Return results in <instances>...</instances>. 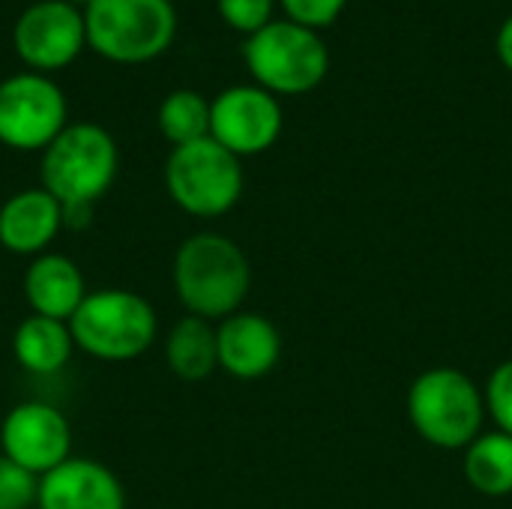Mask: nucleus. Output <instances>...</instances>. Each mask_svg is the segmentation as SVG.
<instances>
[{
	"mask_svg": "<svg viewBox=\"0 0 512 509\" xmlns=\"http://www.w3.org/2000/svg\"><path fill=\"white\" fill-rule=\"evenodd\" d=\"M171 279L174 294L189 315L225 321L240 312L252 288V267L246 252L231 237L198 231L177 246Z\"/></svg>",
	"mask_w": 512,
	"mask_h": 509,
	"instance_id": "1",
	"label": "nucleus"
},
{
	"mask_svg": "<svg viewBox=\"0 0 512 509\" xmlns=\"http://www.w3.org/2000/svg\"><path fill=\"white\" fill-rule=\"evenodd\" d=\"M120 171V150L114 135L99 123H69L42 150V189L63 207H96L108 195Z\"/></svg>",
	"mask_w": 512,
	"mask_h": 509,
	"instance_id": "2",
	"label": "nucleus"
},
{
	"mask_svg": "<svg viewBox=\"0 0 512 509\" xmlns=\"http://www.w3.org/2000/svg\"><path fill=\"white\" fill-rule=\"evenodd\" d=\"M75 348L102 363H129L147 354L159 336V315L147 297L129 288H99L69 318Z\"/></svg>",
	"mask_w": 512,
	"mask_h": 509,
	"instance_id": "3",
	"label": "nucleus"
},
{
	"mask_svg": "<svg viewBox=\"0 0 512 509\" xmlns=\"http://www.w3.org/2000/svg\"><path fill=\"white\" fill-rule=\"evenodd\" d=\"M408 420L432 447L468 450L483 435L486 396L459 369H429L408 390Z\"/></svg>",
	"mask_w": 512,
	"mask_h": 509,
	"instance_id": "4",
	"label": "nucleus"
},
{
	"mask_svg": "<svg viewBox=\"0 0 512 509\" xmlns=\"http://www.w3.org/2000/svg\"><path fill=\"white\" fill-rule=\"evenodd\" d=\"M87 45L111 63H150L177 33L171 0H90L84 6Z\"/></svg>",
	"mask_w": 512,
	"mask_h": 509,
	"instance_id": "5",
	"label": "nucleus"
},
{
	"mask_svg": "<svg viewBox=\"0 0 512 509\" xmlns=\"http://www.w3.org/2000/svg\"><path fill=\"white\" fill-rule=\"evenodd\" d=\"M246 66L258 87L273 96H300L315 90L330 69V51L318 30L291 18H273L243 42Z\"/></svg>",
	"mask_w": 512,
	"mask_h": 509,
	"instance_id": "6",
	"label": "nucleus"
},
{
	"mask_svg": "<svg viewBox=\"0 0 512 509\" xmlns=\"http://www.w3.org/2000/svg\"><path fill=\"white\" fill-rule=\"evenodd\" d=\"M165 189L183 213L195 219H219L234 210L243 195L240 156L210 135L180 144L165 159Z\"/></svg>",
	"mask_w": 512,
	"mask_h": 509,
	"instance_id": "7",
	"label": "nucleus"
},
{
	"mask_svg": "<svg viewBox=\"0 0 512 509\" xmlns=\"http://www.w3.org/2000/svg\"><path fill=\"white\" fill-rule=\"evenodd\" d=\"M69 126L63 90L42 72H18L0 81V144L21 153L45 150Z\"/></svg>",
	"mask_w": 512,
	"mask_h": 509,
	"instance_id": "8",
	"label": "nucleus"
},
{
	"mask_svg": "<svg viewBox=\"0 0 512 509\" xmlns=\"http://www.w3.org/2000/svg\"><path fill=\"white\" fill-rule=\"evenodd\" d=\"M12 45L30 72L48 75L66 69L87 45L84 9L66 0H39L18 15Z\"/></svg>",
	"mask_w": 512,
	"mask_h": 509,
	"instance_id": "9",
	"label": "nucleus"
},
{
	"mask_svg": "<svg viewBox=\"0 0 512 509\" xmlns=\"http://www.w3.org/2000/svg\"><path fill=\"white\" fill-rule=\"evenodd\" d=\"M0 456L12 459L36 477L51 474L66 459H72L69 417L39 399L12 405L0 423Z\"/></svg>",
	"mask_w": 512,
	"mask_h": 509,
	"instance_id": "10",
	"label": "nucleus"
},
{
	"mask_svg": "<svg viewBox=\"0 0 512 509\" xmlns=\"http://www.w3.org/2000/svg\"><path fill=\"white\" fill-rule=\"evenodd\" d=\"M282 105L258 84L225 87L210 102V138L234 156H258L282 135Z\"/></svg>",
	"mask_w": 512,
	"mask_h": 509,
	"instance_id": "11",
	"label": "nucleus"
},
{
	"mask_svg": "<svg viewBox=\"0 0 512 509\" xmlns=\"http://www.w3.org/2000/svg\"><path fill=\"white\" fill-rule=\"evenodd\" d=\"M39 509H126L120 477L87 456H72L39 477Z\"/></svg>",
	"mask_w": 512,
	"mask_h": 509,
	"instance_id": "12",
	"label": "nucleus"
},
{
	"mask_svg": "<svg viewBox=\"0 0 512 509\" xmlns=\"http://www.w3.org/2000/svg\"><path fill=\"white\" fill-rule=\"evenodd\" d=\"M219 369L231 378L255 381L276 369L282 357V336L261 312H234L216 327Z\"/></svg>",
	"mask_w": 512,
	"mask_h": 509,
	"instance_id": "13",
	"label": "nucleus"
},
{
	"mask_svg": "<svg viewBox=\"0 0 512 509\" xmlns=\"http://www.w3.org/2000/svg\"><path fill=\"white\" fill-rule=\"evenodd\" d=\"M63 228V204L42 186L21 189L0 204V246L18 258L51 252Z\"/></svg>",
	"mask_w": 512,
	"mask_h": 509,
	"instance_id": "14",
	"label": "nucleus"
},
{
	"mask_svg": "<svg viewBox=\"0 0 512 509\" xmlns=\"http://www.w3.org/2000/svg\"><path fill=\"white\" fill-rule=\"evenodd\" d=\"M21 291L30 306V315H45L66 324L90 294L81 267L63 252H42L30 258L21 279Z\"/></svg>",
	"mask_w": 512,
	"mask_h": 509,
	"instance_id": "15",
	"label": "nucleus"
},
{
	"mask_svg": "<svg viewBox=\"0 0 512 509\" xmlns=\"http://www.w3.org/2000/svg\"><path fill=\"white\" fill-rule=\"evenodd\" d=\"M75 339L66 321L45 318V315H27L12 330V357L15 363L30 375H57L72 363Z\"/></svg>",
	"mask_w": 512,
	"mask_h": 509,
	"instance_id": "16",
	"label": "nucleus"
},
{
	"mask_svg": "<svg viewBox=\"0 0 512 509\" xmlns=\"http://www.w3.org/2000/svg\"><path fill=\"white\" fill-rule=\"evenodd\" d=\"M165 363L180 381H204L219 369V345L213 321L183 315L165 336Z\"/></svg>",
	"mask_w": 512,
	"mask_h": 509,
	"instance_id": "17",
	"label": "nucleus"
},
{
	"mask_svg": "<svg viewBox=\"0 0 512 509\" xmlns=\"http://www.w3.org/2000/svg\"><path fill=\"white\" fill-rule=\"evenodd\" d=\"M465 480L486 498L512 495V438L504 432H483L465 450Z\"/></svg>",
	"mask_w": 512,
	"mask_h": 509,
	"instance_id": "18",
	"label": "nucleus"
},
{
	"mask_svg": "<svg viewBox=\"0 0 512 509\" xmlns=\"http://www.w3.org/2000/svg\"><path fill=\"white\" fill-rule=\"evenodd\" d=\"M156 123L171 147L201 141L210 135V102L198 90H174L162 99Z\"/></svg>",
	"mask_w": 512,
	"mask_h": 509,
	"instance_id": "19",
	"label": "nucleus"
},
{
	"mask_svg": "<svg viewBox=\"0 0 512 509\" xmlns=\"http://www.w3.org/2000/svg\"><path fill=\"white\" fill-rule=\"evenodd\" d=\"M39 501V477L0 456V509H30Z\"/></svg>",
	"mask_w": 512,
	"mask_h": 509,
	"instance_id": "20",
	"label": "nucleus"
},
{
	"mask_svg": "<svg viewBox=\"0 0 512 509\" xmlns=\"http://www.w3.org/2000/svg\"><path fill=\"white\" fill-rule=\"evenodd\" d=\"M273 6L276 0H216L222 21L246 36L258 33L273 21Z\"/></svg>",
	"mask_w": 512,
	"mask_h": 509,
	"instance_id": "21",
	"label": "nucleus"
},
{
	"mask_svg": "<svg viewBox=\"0 0 512 509\" xmlns=\"http://www.w3.org/2000/svg\"><path fill=\"white\" fill-rule=\"evenodd\" d=\"M486 411L498 423V432L512 438V360H504L486 384Z\"/></svg>",
	"mask_w": 512,
	"mask_h": 509,
	"instance_id": "22",
	"label": "nucleus"
},
{
	"mask_svg": "<svg viewBox=\"0 0 512 509\" xmlns=\"http://www.w3.org/2000/svg\"><path fill=\"white\" fill-rule=\"evenodd\" d=\"M279 3L291 21L312 27V30L330 27L342 15V9L348 6V0H279Z\"/></svg>",
	"mask_w": 512,
	"mask_h": 509,
	"instance_id": "23",
	"label": "nucleus"
},
{
	"mask_svg": "<svg viewBox=\"0 0 512 509\" xmlns=\"http://www.w3.org/2000/svg\"><path fill=\"white\" fill-rule=\"evenodd\" d=\"M495 48H498L501 63H504V66L512 72V15L504 21V24H501L498 39H495Z\"/></svg>",
	"mask_w": 512,
	"mask_h": 509,
	"instance_id": "24",
	"label": "nucleus"
},
{
	"mask_svg": "<svg viewBox=\"0 0 512 509\" xmlns=\"http://www.w3.org/2000/svg\"><path fill=\"white\" fill-rule=\"evenodd\" d=\"M66 3H72V6H87L90 0H66Z\"/></svg>",
	"mask_w": 512,
	"mask_h": 509,
	"instance_id": "25",
	"label": "nucleus"
}]
</instances>
